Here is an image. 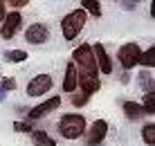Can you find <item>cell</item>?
Segmentation results:
<instances>
[{
    "label": "cell",
    "mask_w": 155,
    "mask_h": 146,
    "mask_svg": "<svg viewBox=\"0 0 155 146\" xmlns=\"http://www.w3.org/2000/svg\"><path fill=\"white\" fill-rule=\"evenodd\" d=\"M72 63L77 65L79 90H81L83 95L92 97V95L101 88V81H99V65H97V58H94L92 45L81 43V45L72 52Z\"/></svg>",
    "instance_id": "6da1fadb"
},
{
    "label": "cell",
    "mask_w": 155,
    "mask_h": 146,
    "mask_svg": "<svg viewBox=\"0 0 155 146\" xmlns=\"http://www.w3.org/2000/svg\"><path fill=\"white\" fill-rule=\"evenodd\" d=\"M85 131H88V124L81 112H68L58 119V133L65 139H79L81 135H85Z\"/></svg>",
    "instance_id": "7a4b0ae2"
},
{
    "label": "cell",
    "mask_w": 155,
    "mask_h": 146,
    "mask_svg": "<svg viewBox=\"0 0 155 146\" xmlns=\"http://www.w3.org/2000/svg\"><path fill=\"white\" fill-rule=\"evenodd\" d=\"M83 25H85V12H83V9H72V12L65 14L63 20H61L63 38H65V41H74L79 34H81Z\"/></svg>",
    "instance_id": "3957f363"
},
{
    "label": "cell",
    "mask_w": 155,
    "mask_h": 146,
    "mask_svg": "<svg viewBox=\"0 0 155 146\" xmlns=\"http://www.w3.org/2000/svg\"><path fill=\"white\" fill-rule=\"evenodd\" d=\"M140 56H142V50L137 43H126V45L119 47V52H117V61H119V65L126 70H133L135 65H140Z\"/></svg>",
    "instance_id": "277c9868"
},
{
    "label": "cell",
    "mask_w": 155,
    "mask_h": 146,
    "mask_svg": "<svg viewBox=\"0 0 155 146\" xmlns=\"http://www.w3.org/2000/svg\"><path fill=\"white\" fill-rule=\"evenodd\" d=\"M106 135H108V121L106 119H94L88 126V131H85L83 142H85V146H99L106 139Z\"/></svg>",
    "instance_id": "5b68a950"
},
{
    "label": "cell",
    "mask_w": 155,
    "mask_h": 146,
    "mask_svg": "<svg viewBox=\"0 0 155 146\" xmlns=\"http://www.w3.org/2000/svg\"><path fill=\"white\" fill-rule=\"evenodd\" d=\"M52 85H54V81H52L50 74H36L27 83V95L29 97H43L52 90Z\"/></svg>",
    "instance_id": "8992f818"
},
{
    "label": "cell",
    "mask_w": 155,
    "mask_h": 146,
    "mask_svg": "<svg viewBox=\"0 0 155 146\" xmlns=\"http://www.w3.org/2000/svg\"><path fill=\"white\" fill-rule=\"evenodd\" d=\"M58 106H61V97H50V99H45L43 104L34 106V108H29V112H27V119H29V121L41 119V117H45V115H50V112H54Z\"/></svg>",
    "instance_id": "52a82bcc"
},
{
    "label": "cell",
    "mask_w": 155,
    "mask_h": 146,
    "mask_svg": "<svg viewBox=\"0 0 155 146\" xmlns=\"http://www.w3.org/2000/svg\"><path fill=\"white\" fill-rule=\"evenodd\" d=\"M20 25H23V16H20V12H12V14H7L5 23L0 25V38H5V41L14 38L16 32L20 29Z\"/></svg>",
    "instance_id": "ba28073f"
},
{
    "label": "cell",
    "mask_w": 155,
    "mask_h": 146,
    "mask_svg": "<svg viewBox=\"0 0 155 146\" xmlns=\"http://www.w3.org/2000/svg\"><path fill=\"white\" fill-rule=\"evenodd\" d=\"M47 38H50V29H47L43 23H34L25 29V41L29 45H43Z\"/></svg>",
    "instance_id": "9c48e42d"
},
{
    "label": "cell",
    "mask_w": 155,
    "mask_h": 146,
    "mask_svg": "<svg viewBox=\"0 0 155 146\" xmlns=\"http://www.w3.org/2000/svg\"><path fill=\"white\" fill-rule=\"evenodd\" d=\"M92 52H94V58H97L99 72H104V74H113V58L108 56L106 47L101 45V43H94V45H92Z\"/></svg>",
    "instance_id": "30bf717a"
},
{
    "label": "cell",
    "mask_w": 155,
    "mask_h": 146,
    "mask_svg": "<svg viewBox=\"0 0 155 146\" xmlns=\"http://www.w3.org/2000/svg\"><path fill=\"white\" fill-rule=\"evenodd\" d=\"M79 90V74H77V65L70 61L65 65V79H63V92H77Z\"/></svg>",
    "instance_id": "8fae6325"
},
{
    "label": "cell",
    "mask_w": 155,
    "mask_h": 146,
    "mask_svg": "<svg viewBox=\"0 0 155 146\" xmlns=\"http://www.w3.org/2000/svg\"><path fill=\"white\" fill-rule=\"evenodd\" d=\"M121 108H124V115H126L130 121H140L142 117L146 115V112H144V108H142V104H137V101H124Z\"/></svg>",
    "instance_id": "7c38bea8"
},
{
    "label": "cell",
    "mask_w": 155,
    "mask_h": 146,
    "mask_svg": "<svg viewBox=\"0 0 155 146\" xmlns=\"http://www.w3.org/2000/svg\"><path fill=\"white\" fill-rule=\"evenodd\" d=\"M137 83H140V88L144 90V92H153L155 90V79L151 77L148 70H142V72L137 74Z\"/></svg>",
    "instance_id": "4fadbf2b"
},
{
    "label": "cell",
    "mask_w": 155,
    "mask_h": 146,
    "mask_svg": "<svg viewBox=\"0 0 155 146\" xmlns=\"http://www.w3.org/2000/svg\"><path fill=\"white\" fill-rule=\"evenodd\" d=\"M31 142H34V146H56L54 139H52L45 131H38V128L31 133Z\"/></svg>",
    "instance_id": "5bb4252c"
},
{
    "label": "cell",
    "mask_w": 155,
    "mask_h": 146,
    "mask_svg": "<svg viewBox=\"0 0 155 146\" xmlns=\"http://www.w3.org/2000/svg\"><path fill=\"white\" fill-rule=\"evenodd\" d=\"M79 5H81V9L85 14H92V16H97V18L101 16V2H97V0H81Z\"/></svg>",
    "instance_id": "9a60e30c"
},
{
    "label": "cell",
    "mask_w": 155,
    "mask_h": 146,
    "mask_svg": "<svg viewBox=\"0 0 155 146\" xmlns=\"http://www.w3.org/2000/svg\"><path fill=\"white\" fill-rule=\"evenodd\" d=\"M142 139L146 146H155V124H144L142 126Z\"/></svg>",
    "instance_id": "2e32d148"
},
{
    "label": "cell",
    "mask_w": 155,
    "mask_h": 146,
    "mask_svg": "<svg viewBox=\"0 0 155 146\" xmlns=\"http://www.w3.org/2000/svg\"><path fill=\"white\" fill-rule=\"evenodd\" d=\"M2 56H5L7 63H20V61L27 58V52H25V50H7Z\"/></svg>",
    "instance_id": "e0dca14e"
},
{
    "label": "cell",
    "mask_w": 155,
    "mask_h": 146,
    "mask_svg": "<svg viewBox=\"0 0 155 146\" xmlns=\"http://www.w3.org/2000/svg\"><path fill=\"white\" fill-rule=\"evenodd\" d=\"M140 65H144L146 70L155 68V47H148L146 52H142V56H140Z\"/></svg>",
    "instance_id": "ac0fdd59"
},
{
    "label": "cell",
    "mask_w": 155,
    "mask_h": 146,
    "mask_svg": "<svg viewBox=\"0 0 155 146\" xmlns=\"http://www.w3.org/2000/svg\"><path fill=\"white\" fill-rule=\"evenodd\" d=\"M142 108H144V112H146V115H155V90H153V92H146V95H144Z\"/></svg>",
    "instance_id": "d6986e66"
},
{
    "label": "cell",
    "mask_w": 155,
    "mask_h": 146,
    "mask_svg": "<svg viewBox=\"0 0 155 146\" xmlns=\"http://www.w3.org/2000/svg\"><path fill=\"white\" fill-rule=\"evenodd\" d=\"M88 99H90L88 95L77 92V95H72V106H74V108H81V106H85V104H88Z\"/></svg>",
    "instance_id": "ffe728a7"
},
{
    "label": "cell",
    "mask_w": 155,
    "mask_h": 146,
    "mask_svg": "<svg viewBox=\"0 0 155 146\" xmlns=\"http://www.w3.org/2000/svg\"><path fill=\"white\" fill-rule=\"evenodd\" d=\"M14 128H16L18 133H34V131H36L29 121H14Z\"/></svg>",
    "instance_id": "44dd1931"
},
{
    "label": "cell",
    "mask_w": 155,
    "mask_h": 146,
    "mask_svg": "<svg viewBox=\"0 0 155 146\" xmlns=\"http://www.w3.org/2000/svg\"><path fill=\"white\" fill-rule=\"evenodd\" d=\"M5 18H7V2L0 0V25L5 23Z\"/></svg>",
    "instance_id": "7402d4cb"
},
{
    "label": "cell",
    "mask_w": 155,
    "mask_h": 146,
    "mask_svg": "<svg viewBox=\"0 0 155 146\" xmlns=\"http://www.w3.org/2000/svg\"><path fill=\"white\" fill-rule=\"evenodd\" d=\"M7 5H12V7L20 9V7H25V5H29V2H27V0H7Z\"/></svg>",
    "instance_id": "603a6c76"
},
{
    "label": "cell",
    "mask_w": 155,
    "mask_h": 146,
    "mask_svg": "<svg viewBox=\"0 0 155 146\" xmlns=\"http://www.w3.org/2000/svg\"><path fill=\"white\" fill-rule=\"evenodd\" d=\"M2 88L5 90H14L16 88V81L14 79H2Z\"/></svg>",
    "instance_id": "cb8c5ba5"
},
{
    "label": "cell",
    "mask_w": 155,
    "mask_h": 146,
    "mask_svg": "<svg viewBox=\"0 0 155 146\" xmlns=\"http://www.w3.org/2000/svg\"><path fill=\"white\" fill-rule=\"evenodd\" d=\"M121 5V9H126V12H128V9H135L137 7V2H130V0H124V2H119Z\"/></svg>",
    "instance_id": "d4e9b609"
},
{
    "label": "cell",
    "mask_w": 155,
    "mask_h": 146,
    "mask_svg": "<svg viewBox=\"0 0 155 146\" xmlns=\"http://www.w3.org/2000/svg\"><path fill=\"white\" fill-rule=\"evenodd\" d=\"M5 92H7V90H5L2 83H0V101H5Z\"/></svg>",
    "instance_id": "484cf974"
},
{
    "label": "cell",
    "mask_w": 155,
    "mask_h": 146,
    "mask_svg": "<svg viewBox=\"0 0 155 146\" xmlns=\"http://www.w3.org/2000/svg\"><path fill=\"white\" fill-rule=\"evenodd\" d=\"M151 16L155 18V0H151Z\"/></svg>",
    "instance_id": "4316f807"
}]
</instances>
